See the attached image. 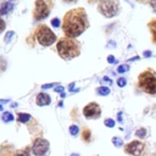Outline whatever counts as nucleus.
<instances>
[{
    "instance_id": "ddd939ff",
    "label": "nucleus",
    "mask_w": 156,
    "mask_h": 156,
    "mask_svg": "<svg viewBox=\"0 0 156 156\" xmlns=\"http://www.w3.org/2000/svg\"><path fill=\"white\" fill-rule=\"evenodd\" d=\"M147 128H145V127H140V128H138L136 130H135V136L138 138V139H140V140H144L146 136H147Z\"/></svg>"
},
{
    "instance_id": "cd10ccee",
    "label": "nucleus",
    "mask_w": 156,
    "mask_h": 156,
    "mask_svg": "<svg viewBox=\"0 0 156 156\" xmlns=\"http://www.w3.org/2000/svg\"><path fill=\"white\" fill-rule=\"evenodd\" d=\"M5 26H6V24H5V22H4V21L0 18V33H1V32L5 29Z\"/></svg>"
},
{
    "instance_id": "4468645a",
    "label": "nucleus",
    "mask_w": 156,
    "mask_h": 156,
    "mask_svg": "<svg viewBox=\"0 0 156 156\" xmlns=\"http://www.w3.org/2000/svg\"><path fill=\"white\" fill-rule=\"evenodd\" d=\"M96 93H98V95L106 96V95H108V94L111 93V90H110V88H107V87H99V88L96 89Z\"/></svg>"
},
{
    "instance_id": "f257e3e1",
    "label": "nucleus",
    "mask_w": 156,
    "mask_h": 156,
    "mask_svg": "<svg viewBox=\"0 0 156 156\" xmlns=\"http://www.w3.org/2000/svg\"><path fill=\"white\" fill-rule=\"evenodd\" d=\"M88 20L84 9H73L65 15L63 32L67 38H74L80 35L88 28Z\"/></svg>"
},
{
    "instance_id": "6e6552de",
    "label": "nucleus",
    "mask_w": 156,
    "mask_h": 156,
    "mask_svg": "<svg viewBox=\"0 0 156 156\" xmlns=\"http://www.w3.org/2000/svg\"><path fill=\"white\" fill-rule=\"evenodd\" d=\"M32 150H33L34 155H37V156H44L48 152V150H49V141L45 140V139L38 138V139L34 140Z\"/></svg>"
},
{
    "instance_id": "423d86ee",
    "label": "nucleus",
    "mask_w": 156,
    "mask_h": 156,
    "mask_svg": "<svg viewBox=\"0 0 156 156\" xmlns=\"http://www.w3.org/2000/svg\"><path fill=\"white\" fill-rule=\"evenodd\" d=\"M35 34H37V39H38L39 44H41L44 46H49L56 41V35L46 26H39Z\"/></svg>"
},
{
    "instance_id": "9d476101",
    "label": "nucleus",
    "mask_w": 156,
    "mask_h": 156,
    "mask_svg": "<svg viewBox=\"0 0 156 156\" xmlns=\"http://www.w3.org/2000/svg\"><path fill=\"white\" fill-rule=\"evenodd\" d=\"M147 29L150 32V38H151V41L152 44L156 45V17H152L149 22H147Z\"/></svg>"
},
{
    "instance_id": "f03ea898",
    "label": "nucleus",
    "mask_w": 156,
    "mask_h": 156,
    "mask_svg": "<svg viewBox=\"0 0 156 156\" xmlns=\"http://www.w3.org/2000/svg\"><path fill=\"white\" fill-rule=\"evenodd\" d=\"M138 88L146 95H156V71L152 68H146L139 73L136 79Z\"/></svg>"
},
{
    "instance_id": "b1692460",
    "label": "nucleus",
    "mask_w": 156,
    "mask_h": 156,
    "mask_svg": "<svg viewBox=\"0 0 156 156\" xmlns=\"http://www.w3.org/2000/svg\"><path fill=\"white\" fill-rule=\"evenodd\" d=\"M147 4H149V6H150V9L156 13V0H150Z\"/></svg>"
},
{
    "instance_id": "dca6fc26",
    "label": "nucleus",
    "mask_w": 156,
    "mask_h": 156,
    "mask_svg": "<svg viewBox=\"0 0 156 156\" xmlns=\"http://www.w3.org/2000/svg\"><path fill=\"white\" fill-rule=\"evenodd\" d=\"M17 119H18V122H21V123H26V122H28V121L30 119V116L27 115V113H18Z\"/></svg>"
},
{
    "instance_id": "20e7f679",
    "label": "nucleus",
    "mask_w": 156,
    "mask_h": 156,
    "mask_svg": "<svg viewBox=\"0 0 156 156\" xmlns=\"http://www.w3.org/2000/svg\"><path fill=\"white\" fill-rule=\"evenodd\" d=\"M119 0H100L98 11L107 18H112L119 13Z\"/></svg>"
},
{
    "instance_id": "7ed1b4c3",
    "label": "nucleus",
    "mask_w": 156,
    "mask_h": 156,
    "mask_svg": "<svg viewBox=\"0 0 156 156\" xmlns=\"http://www.w3.org/2000/svg\"><path fill=\"white\" fill-rule=\"evenodd\" d=\"M57 51L60 56L65 60L73 58L79 55V45L76 40L71 38H62L57 43Z\"/></svg>"
},
{
    "instance_id": "39448f33",
    "label": "nucleus",
    "mask_w": 156,
    "mask_h": 156,
    "mask_svg": "<svg viewBox=\"0 0 156 156\" xmlns=\"http://www.w3.org/2000/svg\"><path fill=\"white\" fill-rule=\"evenodd\" d=\"M124 152L130 156H144L146 152V144L144 140L134 139L129 143H127L123 147Z\"/></svg>"
},
{
    "instance_id": "c9c22d12",
    "label": "nucleus",
    "mask_w": 156,
    "mask_h": 156,
    "mask_svg": "<svg viewBox=\"0 0 156 156\" xmlns=\"http://www.w3.org/2000/svg\"><path fill=\"white\" fill-rule=\"evenodd\" d=\"M88 1H89V2H91V4H93V2H96V1H100V0H88Z\"/></svg>"
},
{
    "instance_id": "393cba45",
    "label": "nucleus",
    "mask_w": 156,
    "mask_h": 156,
    "mask_svg": "<svg viewBox=\"0 0 156 156\" xmlns=\"http://www.w3.org/2000/svg\"><path fill=\"white\" fill-rule=\"evenodd\" d=\"M51 24H52L54 27H58V26H60V20H58V18H52V20H51Z\"/></svg>"
},
{
    "instance_id": "0eeeda50",
    "label": "nucleus",
    "mask_w": 156,
    "mask_h": 156,
    "mask_svg": "<svg viewBox=\"0 0 156 156\" xmlns=\"http://www.w3.org/2000/svg\"><path fill=\"white\" fill-rule=\"evenodd\" d=\"M83 115L88 119H96L101 115V108L96 102H89L83 108Z\"/></svg>"
},
{
    "instance_id": "7c9ffc66",
    "label": "nucleus",
    "mask_w": 156,
    "mask_h": 156,
    "mask_svg": "<svg viewBox=\"0 0 156 156\" xmlns=\"http://www.w3.org/2000/svg\"><path fill=\"white\" fill-rule=\"evenodd\" d=\"M56 91H57V93H61V94L63 95V93H62V91H63V87H57V88H56Z\"/></svg>"
},
{
    "instance_id": "4be33fe9",
    "label": "nucleus",
    "mask_w": 156,
    "mask_h": 156,
    "mask_svg": "<svg viewBox=\"0 0 156 156\" xmlns=\"http://www.w3.org/2000/svg\"><path fill=\"white\" fill-rule=\"evenodd\" d=\"M69 132H71L72 135H77L78 132H79V128H78L77 126H71V127H69Z\"/></svg>"
},
{
    "instance_id": "a878e982",
    "label": "nucleus",
    "mask_w": 156,
    "mask_h": 156,
    "mask_svg": "<svg viewBox=\"0 0 156 156\" xmlns=\"http://www.w3.org/2000/svg\"><path fill=\"white\" fill-rule=\"evenodd\" d=\"M151 55H152V52H151L150 50H145V51L143 52V56H144V57H151Z\"/></svg>"
},
{
    "instance_id": "2f4dec72",
    "label": "nucleus",
    "mask_w": 156,
    "mask_h": 156,
    "mask_svg": "<svg viewBox=\"0 0 156 156\" xmlns=\"http://www.w3.org/2000/svg\"><path fill=\"white\" fill-rule=\"evenodd\" d=\"M102 80H104V82H107L108 84H111V83H112V80H111L110 78H107V77H104V78H102Z\"/></svg>"
},
{
    "instance_id": "5701e85b",
    "label": "nucleus",
    "mask_w": 156,
    "mask_h": 156,
    "mask_svg": "<svg viewBox=\"0 0 156 156\" xmlns=\"http://www.w3.org/2000/svg\"><path fill=\"white\" fill-rule=\"evenodd\" d=\"M83 139L85 141H88L90 139V130L89 129H84V132H83Z\"/></svg>"
},
{
    "instance_id": "c756f323",
    "label": "nucleus",
    "mask_w": 156,
    "mask_h": 156,
    "mask_svg": "<svg viewBox=\"0 0 156 156\" xmlns=\"http://www.w3.org/2000/svg\"><path fill=\"white\" fill-rule=\"evenodd\" d=\"M54 87V83H50V84H44L43 85V89H48V88H52Z\"/></svg>"
},
{
    "instance_id": "aec40b11",
    "label": "nucleus",
    "mask_w": 156,
    "mask_h": 156,
    "mask_svg": "<svg viewBox=\"0 0 156 156\" xmlns=\"http://www.w3.org/2000/svg\"><path fill=\"white\" fill-rule=\"evenodd\" d=\"M104 124H105L106 127H108V128H113L115 124H116V122H115L112 118H106V119L104 121Z\"/></svg>"
},
{
    "instance_id": "f704fd0d",
    "label": "nucleus",
    "mask_w": 156,
    "mask_h": 156,
    "mask_svg": "<svg viewBox=\"0 0 156 156\" xmlns=\"http://www.w3.org/2000/svg\"><path fill=\"white\" fill-rule=\"evenodd\" d=\"M65 2H74V1H77V0H63Z\"/></svg>"
},
{
    "instance_id": "412c9836",
    "label": "nucleus",
    "mask_w": 156,
    "mask_h": 156,
    "mask_svg": "<svg viewBox=\"0 0 156 156\" xmlns=\"http://www.w3.org/2000/svg\"><path fill=\"white\" fill-rule=\"evenodd\" d=\"M126 84H127V79L126 78H118L117 79V85L119 87V88H123V87H126Z\"/></svg>"
},
{
    "instance_id": "72a5a7b5",
    "label": "nucleus",
    "mask_w": 156,
    "mask_h": 156,
    "mask_svg": "<svg viewBox=\"0 0 156 156\" xmlns=\"http://www.w3.org/2000/svg\"><path fill=\"white\" fill-rule=\"evenodd\" d=\"M135 1H138V2H149L150 0H135Z\"/></svg>"
},
{
    "instance_id": "bb28decb",
    "label": "nucleus",
    "mask_w": 156,
    "mask_h": 156,
    "mask_svg": "<svg viewBox=\"0 0 156 156\" xmlns=\"http://www.w3.org/2000/svg\"><path fill=\"white\" fill-rule=\"evenodd\" d=\"M107 62H108V63H115V62H116V58H115L112 55H110V56L107 57Z\"/></svg>"
},
{
    "instance_id": "6ab92c4d",
    "label": "nucleus",
    "mask_w": 156,
    "mask_h": 156,
    "mask_svg": "<svg viewBox=\"0 0 156 156\" xmlns=\"http://www.w3.org/2000/svg\"><path fill=\"white\" fill-rule=\"evenodd\" d=\"M2 121H4V122H11V121H13L12 113H11V112H4V115H2Z\"/></svg>"
},
{
    "instance_id": "473e14b6",
    "label": "nucleus",
    "mask_w": 156,
    "mask_h": 156,
    "mask_svg": "<svg viewBox=\"0 0 156 156\" xmlns=\"http://www.w3.org/2000/svg\"><path fill=\"white\" fill-rule=\"evenodd\" d=\"M122 119H123V118H122V112H119V113H118V121L122 123Z\"/></svg>"
},
{
    "instance_id": "f8f14e48",
    "label": "nucleus",
    "mask_w": 156,
    "mask_h": 156,
    "mask_svg": "<svg viewBox=\"0 0 156 156\" xmlns=\"http://www.w3.org/2000/svg\"><path fill=\"white\" fill-rule=\"evenodd\" d=\"M13 5L11 2H1L0 4V15H6L10 11H12Z\"/></svg>"
},
{
    "instance_id": "f3484780",
    "label": "nucleus",
    "mask_w": 156,
    "mask_h": 156,
    "mask_svg": "<svg viewBox=\"0 0 156 156\" xmlns=\"http://www.w3.org/2000/svg\"><path fill=\"white\" fill-rule=\"evenodd\" d=\"M112 144H113L116 147H122L124 143H123L122 138H119V136H113V138H112Z\"/></svg>"
},
{
    "instance_id": "9b49d317",
    "label": "nucleus",
    "mask_w": 156,
    "mask_h": 156,
    "mask_svg": "<svg viewBox=\"0 0 156 156\" xmlns=\"http://www.w3.org/2000/svg\"><path fill=\"white\" fill-rule=\"evenodd\" d=\"M37 104L39 106H45V105H49L50 104V96L45 93H39L38 96H37Z\"/></svg>"
},
{
    "instance_id": "1a4fd4ad",
    "label": "nucleus",
    "mask_w": 156,
    "mask_h": 156,
    "mask_svg": "<svg viewBox=\"0 0 156 156\" xmlns=\"http://www.w3.org/2000/svg\"><path fill=\"white\" fill-rule=\"evenodd\" d=\"M49 15V7L44 0H37L35 1V9H34V17L37 20H43Z\"/></svg>"
},
{
    "instance_id": "2eb2a0df",
    "label": "nucleus",
    "mask_w": 156,
    "mask_h": 156,
    "mask_svg": "<svg viewBox=\"0 0 156 156\" xmlns=\"http://www.w3.org/2000/svg\"><path fill=\"white\" fill-rule=\"evenodd\" d=\"M15 156H30V149H29V146H27V147H24L22 150H18Z\"/></svg>"
},
{
    "instance_id": "c85d7f7f",
    "label": "nucleus",
    "mask_w": 156,
    "mask_h": 156,
    "mask_svg": "<svg viewBox=\"0 0 156 156\" xmlns=\"http://www.w3.org/2000/svg\"><path fill=\"white\" fill-rule=\"evenodd\" d=\"M12 35H13V32H9L7 35H6V38H5V41H9V39H10Z\"/></svg>"
},
{
    "instance_id": "a211bd4d",
    "label": "nucleus",
    "mask_w": 156,
    "mask_h": 156,
    "mask_svg": "<svg viewBox=\"0 0 156 156\" xmlns=\"http://www.w3.org/2000/svg\"><path fill=\"white\" fill-rule=\"evenodd\" d=\"M128 71H129V65H127V63H122V65H119L117 67V72L118 73H126Z\"/></svg>"
},
{
    "instance_id": "e433bc0d",
    "label": "nucleus",
    "mask_w": 156,
    "mask_h": 156,
    "mask_svg": "<svg viewBox=\"0 0 156 156\" xmlns=\"http://www.w3.org/2000/svg\"><path fill=\"white\" fill-rule=\"evenodd\" d=\"M71 156H79V155H77V154H73V155H71Z\"/></svg>"
}]
</instances>
